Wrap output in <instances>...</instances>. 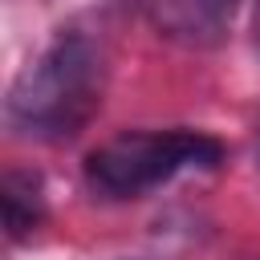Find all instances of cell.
Segmentation results:
<instances>
[{
	"instance_id": "cell-4",
	"label": "cell",
	"mask_w": 260,
	"mask_h": 260,
	"mask_svg": "<svg viewBox=\"0 0 260 260\" xmlns=\"http://www.w3.org/2000/svg\"><path fill=\"white\" fill-rule=\"evenodd\" d=\"M0 207H4V228L12 240H24L41 228L45 219V187L37 171L8 167L0 179Z\"/></svg>"
},
{
	"instance_id": "cell-3",
	"label": "cell",
	"mask_w": 260,
	"mask_h": 260,
	"mask_svg": "<svg viewBox=\"0 0 260 260\" xmlns=\"http://www.w3.org/2000/svg\"><path fill=\"white\" fill-rule=\"evenodd\" d=\"M240 0H158V20L167 32L195 41V45H215L236 12Z\"/></svg>"
},
{
	"instance_id": "cell-1",
	"label": "cell",
	"mask_w": 260,
	"mask_h": 260,
	"mask_svg": "<svg viewBox=\"0 0 260 260\" xmlns=\"http://www.w3.org/2000/svg\"><path fill=\"white\" fill-rule=\"evenodd\" d=\"M102 106V53L81 32H61L8 89V122L24 138L65 142Z\"/></svg>"
},
{
	"instance_id": "cell-5",
	"label": "cell",
	"mask_w": 260,
	"mask_h": 260,
	"mask_svg": "<svg viewBox=\"0 0 260 260\" xmlns=\"http://www.w3.org/2000/svg\"><path fill=\"white\" fill-rule=\"evenodd\" d=\"M256 154H260V146H256Z\"/></svg>"
},
{
	"instance_id": "cell-2",
	"label": "cell",
	"mask_w": 260,
	"mask_h": 260,
	"mask_svg": "<svg viewBox=\"0 0 260 260\" xmlns=\"http://www.w3.org/2000/svg\"><path fill=\"white\" fill-rule=\"evenodd\" d=\"M223 142L199 130H126L89 150L85 183L106 199H138L187 167H215Z\"/></svg>"
}]
</instances>
